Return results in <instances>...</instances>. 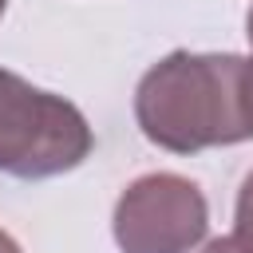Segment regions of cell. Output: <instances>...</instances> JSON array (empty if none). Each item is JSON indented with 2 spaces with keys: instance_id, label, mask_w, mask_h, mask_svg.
<instances>
[{
  "instance_id": "obj_5",
  "label": "cell",
  "mask_w": 253,
  "mask_h": 253,
  "mask_svg": "<svg viewBox=\"0 0 253 253\" xmlns=\"http://www.w3.org/2000/svg\"><path fill=\"white\" fill-rule=\"evenodd\" d=\"M241 115H245V126L253 138V59L241 63Z\"/></svg>"
},
{
  "instance_id": "obj_9",
  "label": "cell",
  "mask_w": 253,
  "mask_h": 253,
  "mask_svg": "<svg viewBox=\"0 0 253 253\" xmlns=\"http://www.w3.org/2000/svg\"><path fill=\"white\" fill-rule=\"evenodd\" d=\"M4 8H8V0H0V16H4Z\"/></svg>"
},
{
  "instance_id": "obj_2",
  "label": "cell",
  "mask_w": 253,
  "mask_h": 253,
  "mask_svg": "<svg viewBox=\"0 0 253 253\" xmlns=\"http://www.w3.org/2000/svg\"><path fill=\"white\" fill-rule=\"evenodd\" d=\"M95 134L75 103L0 67V174L36 182L75 170Z\"/></svg>"
},
{
  "instance_id": "obj_8",
  "label": "cell",
  "mask_w": 253,
  "mask_h": 253,
  "mask_svg": "<svg viewBox=\"0 0 253 253\" xmlns=\"http://www.w3.org/2000/svg\"><path fill=\"white\" fill-rule=\"evenodd\" d=\"M245 36H249V43H253V8H249V16H245Z\"/></svg>"
},
{
  "instance_id": "obj_4",
  "label": "cell",
  "mask_w": 253,
  "mask_h": 253,
  "mask_svg": "<svg viewBox=\"0 0 253 253\" xmlns=\"http://www.w3.org/2000/svg\"><path fill=\"white\" fill-rule=\"evenodd\" d=\"M233 241L241 253H253V170L241 182L237 194V213H233Z\"/></svg>"
},
{
  "instance_id": "obj_1",
  "label": "cell",
  "mask_w": 253,
  "mask_h": 253,
  "mask_svg": "<svg viewBox=\"0 0 253 253\" xmlns=\"http://www.w3.org/2000/svg\"><path fill=\"white\" fill-rule=\"evenodd\" d=\"M241 55L170 51L134 91V119L146 142L170 154H198L249 138L241 115Z\"/></svg>"
},
{
  "instance_id": "obj_7",
  "label": "cell",
  "mask_w": 253,
  "mask_h": 253,
  "mask_svg": "<svg viewBox=\"0 0 253 253\" xmlns=\"http://www.w3.org/2000/svg\"><path fill=\"white\" fill-rule=\"evenodd\" d=\"M0 253H24V249H20V245H16V241H12V237L0 229Z\"/></svg>"
},
{
  "instance_id": "obj_3",
  "label": "cell",
  "mask_w": 253,
  "mask_h": 253,
  "mask_svg": "<svg viewBox=\"0 0 253 253\" xmlns=\"http://www.w3.org/2000/svg\"><path fill=\"white\" fill-rule=\"evenodd\" d=\"M206 229L210 206L182 174H142L115 202V241L123 253H190Z\"/></svg>"
},
{
  "instance_id": "obj_6",
  "label": "cell",
  "mask_w": 253,
  "mask_h": 253,
  "mask_svg": "<svg viewBox=\"0 0 253 253\" xmlns=\"http://www.w3.org/2000/svg\"><path fill=\"white\" fill-rule=\"evenodd\" d=\"M202 253H241V249H237V241H233V237H217V241H210Z\"/></svg>"
}]
</instances>
